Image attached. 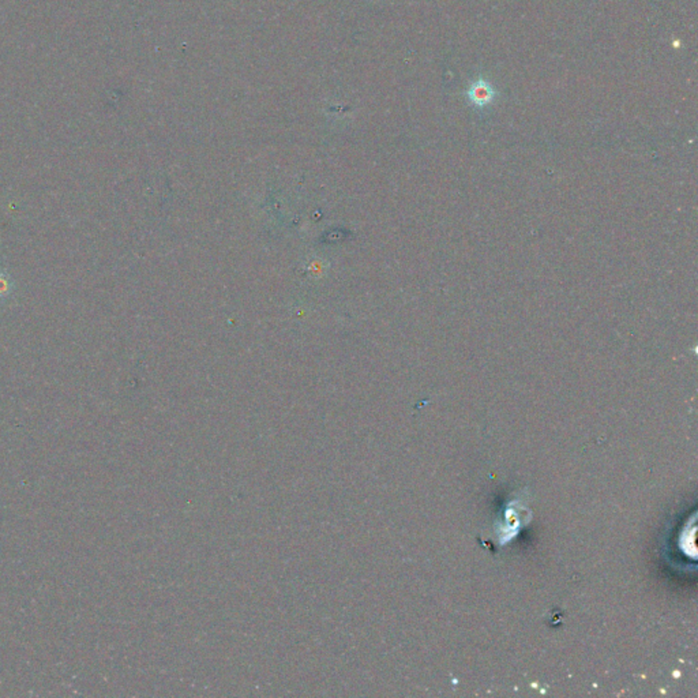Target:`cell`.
<instances>
[{
    "mask_svg": "<svg viewBox=\"0 0 698 698\" xmlns=\"http://www.w3.org/2000/svg\"><path fill=\"white\" fill-rule=\"evenodd\" d=\"M495 96H497L495 89L493 88V85L488 80H486L484 78L475 80L469 86V89L467 90L468 100L478 108H483V107H487L488 104H491L495 99Z\"/></svg>",
    "mask_w": 698,
    "mask_h": 698,
    "instance_id": "cell-1",
    "label": "cell"
}]
</instances>
